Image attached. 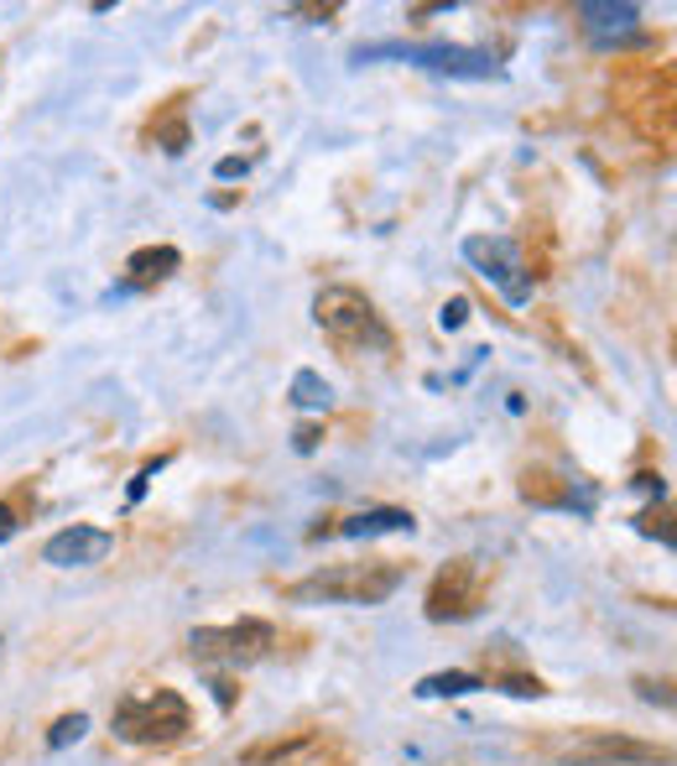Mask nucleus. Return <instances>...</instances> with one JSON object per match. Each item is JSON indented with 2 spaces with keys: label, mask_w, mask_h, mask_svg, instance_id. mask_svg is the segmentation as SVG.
Instances as JSON below:
<instances>
[{
  "label": "nucleus",
  "mask_w": 677,
  "mask_h": 766,
  "mask_svg": "<svg viewBox=\"0 0 677 766\" xmlns=\"http://www.w3.org/2000/svg\"><path fill=\"white\" fill-rule=\"evenodd\" d=\"M401 590V569L397 563H334L287 584L292 605H380Z\"/></svg>",
  "instance_id": "obj_1"
},
{
  "label": "nucleus",
  "mask_w": 677,
  "mask_h": 766,
  "mask_svg": "<svg viewBox=\"0 0 677 766\" xmlns=\"http://www.w3.org/2000/svg\"><path fill=\"white\" fill-rule=\"evenodd\" d=\"M313 318L319 329L334 339L344 354H386L391 350V329L386 318L376 314V303L355 287H323L313 297Z\"/></svg>",
  "instance_id": "obj_2"
},
{
  "label": "nucleus",
  "mask_w": 677,
  "mask_h": 766,
  "mask_svg": "<svg viewBox=\"0 0 677 766\" xmlns=\"http://www.w3.org/2000/svg\"><path fill=\"white\" fill-rule=\"evenodd\" d=\"M110 725L125 746H173L188 735L193 714H188V699L173 693V688H146V693H125L110 714Z\"/></svg>",
  "instance_id": "obj_3"
},
{
  "label": "nucleus",
  "mask_w": 677,
  "mask_h": 766,
  "mask_svg": "<svg viewBox=\"0 0 677 766\" xmlns=\"http://www.w3.org/2000/svg\"><path fill=\"white\" fill-rule=\"evenodd\" d=\"M277 647V626L271 621H235V626H199L188 636V652L199 663H224V668H251Z\"/></svg>",
  "instance_id": "obj_4"
},
{
  "label": "nucleus",
  "mask_w": 677,
  "mask_h": 766,
  "mask_svg": "<svg viewBox=\"0 0 677 766\" xmlns=\"http://www.w3.org/2000/svg\"><path fill=\"white\" fill-rule=\"evenodd\" d=\"M464 261L475 266L490 287H500V297L521 308V303H532V272H526V261H521L517 240L506 236H469L464 240Z\"/></svg>",
  "instance_id": "obj_5"
},
{
  "label": "nucleus",
  "mask_w": 677,
  "mask_h": 766,
  "mask_svg": "<svg viewBox=\"0 0 677 766\" xmlns=\"http://www.w3.org/2000/svg\"><path fill=\"white\" fill-rule=\"evenodd\" d=\"M365 58H407V63H422V68H433V74H448V79H500V63L490 53H475V47H359L355 63Z\"/></svg>",
  "instance_id": "obj_6"
},
{
  "label": "nucleus",
  "mask_w": 677,
  "mask_h": 766,
  "mask_svg": "<svg viewBox=\"0 0 677 766\" xmlns=\"http://www.w3.org/2000/svg\"><path fill=\"white\" fill-rule=\"evenodd\" d=\"M479 600H485V569L475 558H454L428 590V621H464L479 610Z\"/></svg>",
  "instance_id": "obj_7"
},
{
  "label": "nucleus",
  "mask_w": 677,
  "mask_h": 766,
  "mask_svg": "<svg viewBox=\"0 0 677 766\" xmlns=\"http://www.w3.org/2000/svg\"><path fill=\"white\" fill-rule=\"evenodd\" d=\"M235 766H338V746L319 730H302L287 741H260V746L240 751Z\"/></svg>",
  "instance_id": "obj_8"
},
{
  "label": "nucleus",
  "mask_w": 677,
  "mask_h": 766,
  "mask_svg": "<svg viewBox=\"0 0 677 766\" xmlns=\"http://www.w3.org/2000/svg\"><path fill=\"white\" fill-rule=\"evenodd\" d=\"M110 548H115V532L74 522V527L53 532V537L42 543V563H53V569H95V563L110 558Z\"/></svg>",
  "instance_id": "obj_9"
},
{
  "label": "nucleus",
  "mask_w": 677,
  "mask_h": 766,
  "mask_svg": "<svg viewBox=\"0 0 677 766\" xmlns=\"http://www.w3.org/2000/svg\"><path fill=\"white\" fill-rule=\"evenodd\" d=\"M563 766H667V751L625 741V735H589L563 751Z\"/></svg>",
  "instance_id": "obj_10"
},
{
  "label": "nucleus",
  "mask_w": 677,
  "mask_h": 766,
  "mask_svg": "<svg viewBox=\"0 0 677 766\" xmlns=\"http://www.w3.org/2000/svg\"><path fill=\"white\" fill-rule=\"evenodd\" d=\"M418 522H412V511L401 506H370V511H355V516H338L334 527H319L313 537H386V532H412Z\"/></svg>",
  "instance_id": "obj_11"
},
{
  "label": "nucleus",
  "mask_w": 677,
  "mask_h": 766,
  "mask_svg": "<svg viewBox=\"0 0 677 766\" xmlns=\"http://www.w3.org/2000/svg\"><path fill=\"white\" fill-rule=\"evenodd\" d=\"M182 266V251L178 245H146V251H136L131 261H125V272H131V282L120 287V293H131V287H152V282H167V276Z\"/></svg>",
  "instance_id": "obj_12"
},
{
  "label": "nucleus",
  "mask_w": 677,
  "mask_h": 766,
  "mask_svg": "<svg viewBox=\"0 0 677 766\" xmlns=\"http://www.w3.org/2000/svg\"><path fill=\"white\" fill-rule=\"evenodd\" d=\"M578 21L595 32V37H604V32H631L641 21L636 6H615V0H584L578 6Z\"/></svg>",
  "instance_id": "obj_13"
},
{
  "label": "nucleus",
  "mask_w": 677,
  "mask_h": 766,
  "mask_svg": "<svg viewBox=\"0 0 677 766\" xmlns=\"http://www.w3.org/2000/svg\"><path fill=\"white\" fill-rule=\"evenodd\" d=\"M475 688H490L479 672H433V678H422L418 693L422 699H464V693H475Z\"/></svg>",
  "instance_id": "obj_14"
},
{
  "label": "nucleus",
  "mask_w": 677,
  "mask_h": 766,
  "mask_svg": "<svg viewBox=\"0 0 677 766\" xmlns=\"http://www.w3.org/2000/svg\"><path fill=\"white\" fill-rule=\"evenodd\" d=\"M292 402H298V407H308V413H329L334 386H329L319 371H298V375H292Z\"/></svg>",
  "instance_id": "obj_15"
},
{
  "label": "nucleus",
  "mask_w": 677,
  "mask_h": 766,
  "mask_svg": "<svg viewBox=\"0 0 677 766\" xmlns=\"http://www.w3.org/2000/svg\"><path fill=\"white\" fill-rule=\"evenodd\" d=\"M84 730H89V720H84V714H63L58 725L47 730V746H53V751L74 746V741H84Z\"/></svg>",
  "instance_id": "obj_16"
},
{
  "label": "nucleus",
  "mask_w": 677,
  "mask_h": 766,
  "mask_svg": "<svg viewBox=\"0 0 677 766\" xmlns=\"http://www.w3.org/2000/svg\"><path fill=\"white\" fill-rule=\"evenodd\" d=\"M500 688H506V693H517V699H542V693H547V688H542L537 678H521V672L500 678Z\"/></svg>",
  "instance_id": "obj_17"
},
{
  "label": "nucleus",
  "mask_w": 677,
  "mask_h": 766,
  "mask_svg": "<svg viewBox=\"0 0 677 766\" xmlns=\"http://www.w3.org/2000/svg\"><path fill=\"white\" fill-rule=\"evenodd\" d=\"M464 318H469V297H448V303H443V314H439V324H443V329H458Z\"/></svg>",
  "instance_id": "obj_18"
},
{
  "label": "nucleus",
  "mask_w": 677,
  "mask_h": 766,
  "mask_svg": "<svg viewBox=\"0 0 677 766\" xmlns=\"http://www.w3.org/2000/svg\"><path fill=\"white\" fill-rule=\"evenodd\" d=\"M162 464H167V459H152V464H146V470H141L136 480H131V491H125V501H131V506H136L141 495H146V485L157 480V470H162Z\"/></svg>",
  "instance_id": "obj_19"
},
{
  "label": "nucleus",
  "mask_w": 677,
  "mask_h": 766,
  "mask_svg": "<svg viewBox=\"0 0 677 766\" xmlns=\"http://www.w3.org/2000/svg\"><path fill=\"white\" fill-rule=\"evenodd\" d=\"M319 438H323V433L313 428V423H302V428L292 433V449H298V453H313V449H319Z\"/></svg>",
  "instance_id": "obj_20"
},
{
  "label": "nucleus",
  "mask_w": 677,
  "mask_h": 766,
  "mask_svg": "<svg viewBox=\"0 0 677 766\" xmlns=\"http://www.w3.org/2000/svg\"><path fill=\"white\" fill-rule=\"evenodd\" d=\"M641 699H652V704H662V709H673V693H667V683H652V678H641Z\"/></svg>",
  "instance_id": "obj_21"
},
{
  "label": "nucleus",
  "mask_w": 677,
  "mask_h": 766,
  "mask_svg": "<svg viewBox=\"0 0 677 766\" xmlns=\"http://www.w3.org/2000/svg\"><path fill=\"white\" fill-rule=\"evenodd\" d=\"M245 173H251V162L245 157H224L220 167H214V177H245Z\"/></svg>",
  "instance_id": "obj_22"
},
{
  "label": "nucleus",
  "mask_w": 677,
  "mask_h": 766,
  "mask_svg": "<svg viewBox=\"0 0 677 766\" xmlns=\"http://www.w3.org/2000/svg\"><path fill=\"white\" fill-rule=\"evenodd\" d=\"M11 532H16V511H11V506H5V501H0V543H5Z\"/></svg>",
  "instance_id": "obj_23"
}]
</instances>
